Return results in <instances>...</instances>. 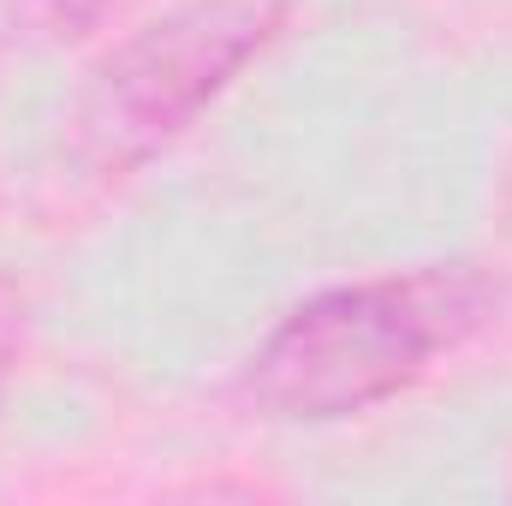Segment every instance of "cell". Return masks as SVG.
<instances>
[{
	"label": "cell",
	"mask_w": 512,
	"mask_h": 506,
	"mask_svg": "<svg viewBox=\"0 0 512 506\" xmlns=\"http://www.w3.org/2000/svg\"><path fill=\"white\" fill-rule=\"evenodd\" d=\"M286 0H191L126 36L78 102V143L96 167H131L191 126L274 42Z\"/></svg>",
	"instance_id": "7a4b0ae2"
},
{
	"label": "cell",
	"mask_w": 512,
	"mask_h": 506,
	"mask_svg": "<svg viewBox=\"0 0 512 506\" xmlns=\"http://www.w3.org/2000/svg\"><path fill=\"white\" fill-rule=\"evenodd\" d=\"M495 316V280L453 262L304 298L245 364L239 393L280 423H340L417 387Z\"/></svg>",
	"instance_id": "6da1fadb"
},
{
	"label": "cell",
	"mask_w": 512,
	"mask_h": 506,
	"mask_svg": "<svg viewBox=\"0 0 512 506\" xmlns=\"http://www.w3.org/2000/svg\"><path fill=\"white\" fill-rule=\"evenodd\" d=\"M18 352H24V292L0 274V399H6V387H12Z\"/></svg>",
	"instance_id": "3957f363"
}]
</instances>
